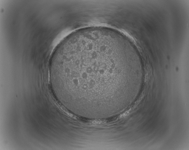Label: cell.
Listing matches in <instances>:
<instances>
[{"instance_id":"6da1fadb","label":"cell","mask_w":189,"mask_h":150,"mask_svg":"<svg viewBox=\"0 0 189 150\" xmlns=\"http://www.w3.org/2000/svg\"><path fill=\"white\" fill-rule=\"evenodd\" d=\"M116 69V58L109 52L89 48L60 55L50 68V77L70 99L99 102Z\"/></svg>"}]
</instances>
